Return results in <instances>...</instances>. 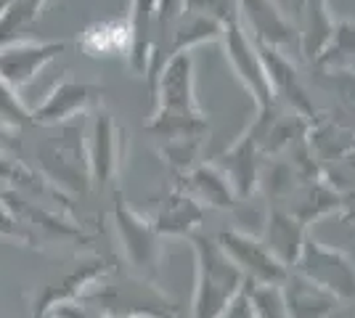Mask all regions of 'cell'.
Here are the masks:
<instances>
[{
  "label": "cell",
  "mask_w": 355,
  "mask_h": 318,
  "mask_svg": "<svg viewBox=\"0 0 355 318\" xmlns=\"http://www.w3.org/2000/svg\"><path fill=\"white\" fill-rule=\"evenodd\" d=\"M64 51V43H35V40H14L0 48V77L8 85H24L37 75L45 61Z\"/></svg>",
  "instance_id": "cell-1"
},
{
  "label": "cell",
  "mask_w": 355,
  "mask_h": 318,
  "mask_svg": "<svg viewBox=\"0 0 355 318\" xmlns=\"http://www.w3.org/2000/svg\"><path fill=\"white\" fill-rule=\"evenodd\" d=\"M236 8L244 16L247 27L260 40H266V46L284 43L289 37V24L284 21L282 11L273 6V0H236Z\"/></svg>",
  "instance_id": "cell-2"
},
{
  "label": "cell",
  "mask_w": 355,
  "mask_h": 318,
  "mask_svg": "<svg viewBox=\"0 0 355 318\" xmlns=\"http://www.w3.org/2000/svg\"><path fill=\"white\" fill-rule=\"evenodd\" d=\"M157 24V0H133V24H130V40H133V61L144 67L148 40Z\"/></svg>",
  "instance_id": "cell-3"
},
{
  "label": "cell",
  "mask_w": 355,
  "mask_h": 318,
  "mask_svg": "<svg viewBox=\"0 0 355 318\" xmlns=\"http://www.w3.org/2000/svg\"><path fill=\"white\" fill-rule=\"evenodd\" d=\"M88 85H77V82H64L59 91L48 98V104L40 109V117H48V120H61L69 109H77L88 101L90 96Z\"/></svg>",
  "instance_id": "cell-4"
},
{
  "label": "cell",
  "mask_w": 355,
  "mask_h": 318,
  "mask_svg": "<svg viewBox=\"0 0 355 318\" xmlns=\"http://www.w3.org/2000/svg\"><path fill=\"white\" fill-rule=\"evenodd\" d=\"M43 6L45 0H11L8 6H3L0 8V43L16 30H21L24 24H30L40 14Z\"/></svg>",
  "instance_id": "cell-5"
},
{
  "label": "cell",
  "mask_w": 355,
  "mask_h": 318,
  "mask_svg": "<svg viewBox=\"0 0 355 318\" xmlns=\"http://www.w3.org/2000/svg\"><path fill=\"white\" fill-rule=\"evenodd\" d=\"M231 6H236V0H183V11H196V14H207L215 16L220 21L234 19Z\"/></svg>",
  "instance_id": "cell-6"
}]
</instances>
